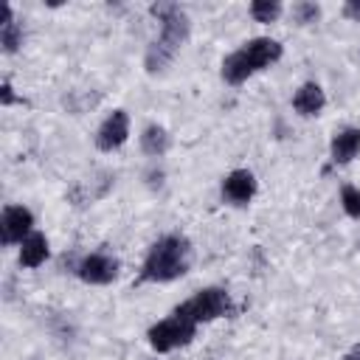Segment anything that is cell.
Masks as SVG:
<instances>
[{
    "label": "cell",
    "mask_w": 360,
    "mask_h": 360,
    "mask_svg": "<svg viewBox=\"0 0 360 360\" xmlns=\"http://www.w3.org/2000/svg\"><path fill=\"white\" fill-rule=\"evenodd\" d=\"M194 262V248L183 233H166L158 242H152V248L143 256L141 273H138V284H166L174 281L180 276H186L191 270Z\"/></svg>",
    "instance_id": "1"
},
{
    "label": "cell",
    "mask_w": 360,
    "mask_h": 360,
    "mask_svg": "<svg viewBox=\"0 0 360 360\" xmlns=\"http://www.w3.org/2000/svg\"><path fill=\"white\" fill-rule=\"evenodd\" d=\"M158 22H160V34L158 39L146 48V56H143V68L149 73H160L177 53L180 48L186 45L188 34H191V20L188 14L177 6V3H152L149 8Z\"/></svg>",
    "instance_id": "2"
},
{
    "label": "cell",
    "mask_w": 360,
    "mask_h": 360,
    "mask_svg": "<svg viewBox=\"0 0 360 360\" xmlns=\"http://www.w3.org/2000/svg\"><path fill=\"white\" fill-rule=\"evenodd\" d=\"M281 53H284V48H281L278 39H273V37H253V39L242 42L236 51H231L222 59V70L219 73H222V79L228 84H242L253 73L276 65L281 59Z\"/></svg>",
    "instance_id": "3"
},
{
    "label": "cell",
    "mask_w": 360,
    "mask_h": 360,
    "mask_svg": "<svg viewBox=\"0 0 360 360\" xmlns=\"http://www.w3.org/2000/svg\"><path fill=\"white\" fill-rule=\"evenodd\" d=\"M194 335H197V323L174 309H172V315L160 318L158 323H152L146 329V340H149L152 352H158V354H166V352H174L180 346L191 343Z\"/></svg>",
    "instance_id": "4"
},
{
    "label": "cell",
    "mask_w": 360,
    "mask_h": 360,
    "mask_svg": "<svg viewBox=\"0 0 360 360\" xmlns=\"http://www.w3.org/2000/svg\"><path fill=\"white\" fill-rule=\"evenodd\" d=\"M174 312L186 315L197 326L200 323H211V321L225 318L231 312V292L225 287H202L191 298H186L180 307H174Z\"/></svg>",
    "instance_id": "5"
},
{
    "label": "cell",
    "mask_w": 360,
    "mask_h": 360,
    "mask_svg": "<svg viewBox=\"0 0 360 360\" xmlns=\"http://www.w3.org/2000/svg\"><path fill=\"white\" fill-rule=\"evenodd\" d=\"M118 270H121V262L110 253H87L79 259V264L73 267V273L84 281V284H93V287H104V284H112L118 278Z\"/></svg>",
    "instance_id": "6"
},
{
    "label": "cell",
    "mask_w": 360,
    "mask_h": 360,
    "mask_svg": "<svg viewBox=\"0 0 360 360\" xmlns=\"http://www.w3.org/2000/svg\"><path fill=\"white\" fill-rule=\"evenodd\" d=\"M34 233V214L31 208L25 205H6L3 214H0V239L6 248H14V245H22L28 236Z\"/></svg>",
    "instance_id": "7"
},
{
    "label": "cell",
    "mask_w": 360,
    "mask_h": 360,
    "mask_svg": "<svg viewBox=\"0 0 360 360\" xmlns=\"http://www.w3.org/2000/svg\"><path fill=\"white\" fill-rule=\"evenodd\" d=\"M129 141V115L127 110H112L96 129V146L101 152H115Z\"/></svg>",
    "instance_id": "8"
},
{
    "label": "cell",
    "mask_w": 360,
    "mask_h": 360,
    "mask_svg": "<svg viewBox=\"0 0 360 360\" xmlns=\"http://www.w3.org/2000/svg\"><path fill=\"white\" fill-rule=\"evenodd\" d=\"M256 188H259V183L250 169H233L222 177V197L231 205H248L256 197Z\"/></svg>",
    "instance_id": "9"
},
{
    "label": "cell",
    "mask_w": 360,
    "mask_h": 360,
    "mask_svg": "<svg viewBox=\"0 0 360 360\" xmlns=\"http://www.w3.org/2000/svg\"><path fill=\"white\" fill-rule=\"evenodd\" d=\"M360 155V127H343L329 141V160L335 166H346Z\"/></svg>",
    "instance_id": "10"
},
{
    "label": "cell",
    "mask_w": 360,
    "mask_h": 360,
    "mask_svg": "<svg viewBox=\"0 0 360 360\" xmlns=\"http://www.w3.org/2000/svg\"><path fill=\"white\" fill-rule=\"evenodd\" d=\"M326 107V93L318 82H304L295 93H292V110L304 118L321 115V110Z\"/></svg>",
    "instance_id": "11"
},
{
    "label": "cell",
    "mask_w": 360,
    "mask_h": 360,
    "mask_svg": "<svg viewBox=\"0 0 360 360\" xmlns=\"http://www.w3.org/2000/svg\"><path fill=\"white\" fill-rule=\"evenodd\" d=\"M48 256H51V248H48V239H45V233H39V231H34L22 245H20V253H17V262H20V267H25V270H34V267H39V264H45L48 262Z\"/></svg>",
    "instance_id": "12"
},
{
    "label": "cell",
    "mask_w": 360,
    "mask_h": 360,
    "mask_svg": "<svg viewBox=\"0 0 360 360\" xmlns=\"http://www.w3.org/2000/svg\"><path fill=\"white\" fill-rule=\"evenodd\" d=\"M169 146H172V135L166 132V127H160V124L143 127V132H141V149H143V155L163 158L169 152Z\"/></svg>",
    "instance_id": "13"
},
{
    "label": "cell",
    "mask_w": 360,
    "mask_h": 360,
    "mask_svg": "<svg viewBox=\"0 0 360 360\" xmlns=\"http://www.w3.org/2000/svg\"><path fill=\"white\" fill-rule=\"evenodd\" d=\"M0 45L3 53H17L22 45V25L14 20V8L6 3L3 6V22H0Z\"/></svg>",
    "instance_id": "14"
},
{
    "label": "cell",
    "mask_w": 360,
    "mask_h": 360,
    "mask_svg": "<svg viewBox=\"0 0 360 360\" xmlns=\"http://www.w3.org/2000/svg\"><path fill=\"white\" fill-rule=\"evenodd\" d=\"M250 17L256 22H276L281 17V3L278 0H253L250 3Z\"/></svg>",
    "instance_id": "15"
},
{
    "label": "cell",
    "mask_w": 360,
    "mask_h": 360,
    "mask_svg": "<svg viewBox=\"0 0 360 360\" xmlns=\"http://www.w3.org/2000/svg\"><path fill=\"white\" fill-rule=\"evenodd\" d=\"M340 205H343V211H346L352 219H360V188L352 186V183H346V186L340 188Z\"/></svg>",
    "instance_id": "16"
},
{
    "label": "cell",
    "mask_w": 360,
    "mask_h": 360,
    "mask_svg": "<svg viewBox=\"0 0 360 360\" xmlns=\"http://www.w3.org/2000/svg\"><path fill=\"white\" fill-rule=\"evenodd\" d=\"M292 17H295L298 25L318 22V17H321V6H318V3H307V0H301V3L292 6Z\"/></svg>",
    "instance_id": "17"
},
{
    "label": "cell",
    "mask_w": 360,
    "mask_h": 360,
    "mask_svg": "<svg viewBox=\"0 0 360 360\" xmlns=\"http://www.w3.org/2000/svg\"><path fill=\"white\" fill-rule=\"evenodd\" d=\"M0 104H3V107H11V104H22V98H17V96H14V87H11V82H3V84H0Z\"/></svg>",
    "instance_id": "18"
},
{
    "label": "cell",
    "mask_w": 360,
    "mask_h": 360,
    "mask_svg": "<svg viewBox=\"0 0 360 360\" xmlns=\"http://www.w3.org/2000/svg\"><path fill=\"white\" fill-rule=\"evenodd\" d=\"M343 17L352 22H360V0H349L343 3Z\"/></svg>",
    "instance_id": "19"
},
{
    "label": "cell",
    "mask_w": 360,
    "mask_h": 360,
    "mask_svg": "<svg viewBox=\"0 0 360 360\" xmlns=\"http://www.w3.org/2000/svg\"><path fill=\"white\" fill-rule=\"evenodd\" d=\"M343 360H360V343H357L352 352H346V357H343Z\"/></svg>",
    "instance_id": "20"
}]
</instances>
